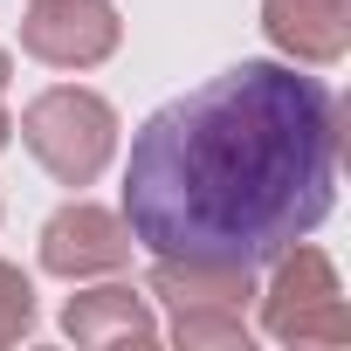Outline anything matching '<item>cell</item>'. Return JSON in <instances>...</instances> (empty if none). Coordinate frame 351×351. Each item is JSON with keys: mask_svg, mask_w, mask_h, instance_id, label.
I'll return each instance as SVG.
<instances>
[{"mask_svg": "<svg viewBox=\"0 0 351 351\" xmlns=\"http://www.w3.org/2000/svg\"><path fill=\"white\" fill-rule=\"evenodd\" d=\"M337 97L296 62H241L145 117L124 228L172 262L269 269L337 200Z\"/></svg>", "mask_w": 351, "mask_h": 351, "instance_id": "obj_1", "label": "cell"}, {"mask_svg": "<svg viewBox=\"0 0 351 351\" xmlns=\"http://www.w3.org/2000/svg\"><path fill=\"white\" fill-rule=\"evenodd\" d=\"M145 289L172 310V344L180 351H248V296H255V269H228V262H172L152 255Z\"/></svg>", "mask_w": 351, "mask_h": 351, "instance_id": "obj_2", "label": "cell"}, {"mask_svg": "<svg viewBox=\"0 0 351 351\" xmlns=\"http://www.w3.org/2000/svg\"><path fill=\"white\" fill-rule=\"evenodd\" d=\"M21 138H28V152L56 172L62 186H90L110 165V152H117V110L97 90L62 83V90H42L21 110Z\"/></svg>", "mask_w": 351, "mask_h": 351, "instance_id": "obj_3", "label": "cell"}, {"mask_svg": "<svg viewBox=\"0 0 351 351\" xmlns=\"http://www.w3.org/2000/svg\"><path fill=\"white\" fill-rule=\"evenodd\" d=\"M262 330L276 344H296V351L351 337V310H344L330 255H317V248H282L276 255V276L262 289Z\"/></svg>", "mask_w": 351, "mask_h": 351, "instance_id": "obj_4", "label": "cell"}, {"mask_svg": "<svg viewBox=\"0 0 351 351\" xmlns=\"http://www.w3.org/2000/svg\"><path fill=\"white\" fill-rule=\"evenodd\" d=\"M124 21L110 0H35L21 21V49L49 69H97L117 49Z\"/></svg>", "mask_w": 351, "mask_h": 351, "instance_id": "obj_5", "label": "cell"}, {"mask_svg": "<svg viewBox=\"0 0 351 351\" xmlns=\"http://www.w3.org/2000/svg\"><path fill=\"white\" fill-rule=\"evenodd\" d=\"M124 262H131V228H124V214H110V207L76 200V207H62V214L42 228V269L62 276V282L110 276V269H124Z\"/></svg>", "mask_w": 351, "mask_h": 351, "instance_id": "obj_6", "label": "cell"}, {"mask_svg": "<svg viewBox=\"0 0 351 351\" xmlns=\"http://www.w3.org/2000/svg\"><path fill=\"white\" fill-rule=\"evenodd\" d=\"M262 28L289 62L324 69L351 49V0H262Z\"/></svg>", "mask_w": 351, "mask_h": 351, "instance_id": "obj_7", "label": "cell"}, {"mask_svg": "<svg viewBox=\"0 0 351 351\" xmlns=\"http://www.w3.org/2000/svg\"><path fill=\"white\" fill-rule=\"evenodd\" d=\"M62 330H69L76 344H152V337H158V324H152L145 296H138V289H124V282H104V289L69 296Z\"/></svg>", "mask_w": 351, "mask_h": 351, "instance_id": "obj_8", "label": "cell"}, {"mask_svg": "<svg viewBox=\"0 0 351 351\" xmlns=\"http://www.w3.org/2000/svg\"><path fill=\"white\" fill-rule=\"evenodd\" d=\"M35 324V289L14 262H0V344H21Z\"/></svg>", "mask_w": 351, "mask_h": 351, "instance_id": "obj_9", "label": "cell"}, {"mask_svg": "<svg viewBox=\"0 0 351 351\" xmlns=\"http://www.w3.org/2000/svg\"><path fill=\"white\" fill-rule=\"evenodd\" d=\"M0 97H8V49H0ZM14 138V117H8V104H0V145Z\"/></svg>", "mask_w": 351, "mask_h": 351, "instance_id": "obj_10", "label": "cell"}]
</instances>
